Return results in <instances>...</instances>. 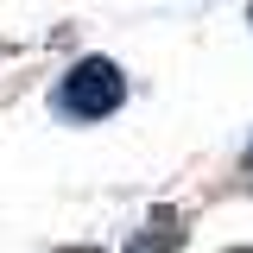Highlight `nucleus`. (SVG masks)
<instances>
[{
  "mask_svg": "<svg viewBox=\"0 0 253 253\" xmlns=\"http://www.w3.org/2000/svg\"><path fill=\"white\" fill-rule=\"evenodd\" d=\"M247 165H253V152H247Z\"/></svg>",
  "mask_w": 253,
  "mask_h": 253,
  "instance_id": "2",
  "label": "nucleus"
},
{
  "mask_svg": "<svg viewBox=\"0 0 253 253\" xmlns=\"http://www.w3.org/2000/svg\"><path fill=\"white\" fill-rule=\"evenodd\" d=\"M121 101H126V76H121V63H108V57L70 63L63 83H57V108L70 121H108Z\"/></svg>",
  "mask_w": 253,
  "mask_h": 253,
  "instance_id": "1",
  "label": "nucleus"
}]
</instances>
